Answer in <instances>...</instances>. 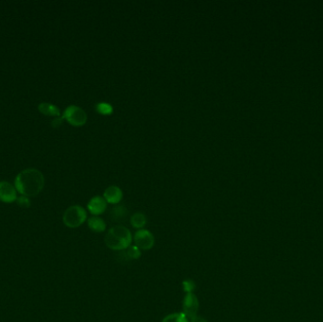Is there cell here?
Wrapping results in <instances>:
<instances>
[{"instance_id": "6da1fadb", "label": "cell", "mask_w": 323, "mask_h": 322, "mask_svg": "<svg viewBox=\"0 0 323 322\" xmlns=\"http://www.w3.org/2000/svg\"><path fill=\"white\" fill-rule=\"evenodd\" d=\"M45 185V177L35 168H27L18 173L14 180V186L21 195L35 197L40 193Z\"/></svg>"}, {"instance_id": "7a4b0ae2", "label": "cell", "mask_w": 323, "mask_h": 322, "mask_svg": "<svg viewBox=\"0 0 323 322\" xmlns=\"http://www.w3.org/2000/svg\"><path fill=\"white\" fill-rule=\"evenodd\" d=\"M133 235L125 226L116 225L108 231L105 236V244L113 250H125L132 245Z\"/></svg>"}, {"instance_id": "3957f363", "label": "cell", "mask_w": 323, "mask_h": 322, "mask_svg": "<svg viewBox=\"0 0 323 322\" xmlns=\"http://www.w3.org/2000/svg\"><path fill=\"white\" fill-rule=\"evenodd\" d=\"M87 219L86 210L80 205H73L66 210L62 221L68 228L75 229L81 226Z\"/></svg>"}, {"instance_id": "277c9868", "label": "cell", "mask_w": 323, "mask_h": 322, "mask_svg": "<svg viewBox=\"0 0 323 322\" xmlns=\"http://www.w3.org/2000/svg\"><path fill=\"white\" fill-rule=\"evenodd\" d=\"M61 117L63 120L68 121L70 125L74 127H81L87 122V114L85 111L76 105L68 106L64 110Z\"/></svg>"}, {"instance_id": "5b68a950", "label": "cell", "mask_w": 323, "mask_h": 322, "mask_svg": "<svg viewBox=\"0 0 323 322\" xmlns=\"http://www.w3.org/2000/svg\"><path fill=\"white\" fill-rule=\"evenodd\" d=\"M135 246L140 250H148L153 248L155 244L154 235L148 230L141 229L135 233L134 236Z\"/></svg>"}, {"instance_id": "8992f818", "label": "cell", "mask_w": 323, "mask_h": 322, "mask_svg": "<svg viewBox=\"0 0 323 322\" xmlns=\"http://www.w3.org/2000/svg\"><path fill=\"white\" fill-rule=\"evenodd\" d=\"M200 309L199 299L194 293H187L182 301V313H184L189 319L198 315Z\"/></svg>"}, {"instance_id": "52a82bcc", "label": "cell", "mask_w": 323, "mask_h": 322, "mask_svg": "<svg viewBox=\"0 0 323 322\" xmlns=\"http://www.w3.org/2000/svg\"><path fill=\"white\" fill-rule=\"evenodd\" d=\"M16 188L9 181H0V201L5 203H12L17 200Z\"/></svg>"}, {"instance_id": "ba28073f", "label": "cell", "mask_w": 323, "mask_h": 322, "mask_svg": "<svg viewBox=\"0 0 323 322\" xmlns=\"http://www.w3.org/2000/svg\"><path fill=\"white\" fill-rule=\"evenodd\" d=\"M107 202L104 200L103 197L95 196L88 202V211L94 216H99L105 213V211L107 210Z\"/></svg>"}, {"instance_id": "9c48e42d", "label": "cell", "mask_w": 323, "mask_h": 322, "mask_svg": "<svg viewBox=\"0 0 323 322\" xmlns=\"http://www.w3.org/2000/svg\"><path fill=\"white\" fill-rule=\"evenodd\" d=\"M104 200L110 204H118L123 199V192L121 189L116 185H112L105 189L103 193Z\"/></svg>"}, {"instance_id": "30bf717a", "label": "cell", "mask_w": 323, "mask_h": 322, "mask_svg": "<svg viewBox=\"0 0 323 322\" xmlns=\"http://www.w3.org/2000/svg\"><path fill=\"white\" fill-rule=\"evenodd\" d=\"M38 110L41 114H45L47 116H54V117H60L61 111L56 105L48 103V102H42L38 105Z\"/></svg>"}, {"instance_id": "8fae6325", "label": "cell", "mask_w": 323, "mask_h": 322, "mask_svg": "<svg viewBox=\"0 0 323 322\" xmlns=\"http://www.w3.org/2000/svg\"><path fill=\"white\" fill-rule=\"evenodd\" d=\"M87 224L89 229L94 233H103L107 227L106 223L101 217L94 215L88 219Z\"/></svg>"}, {"instance_id": "7c38bea8", "label": "cell", "mask_w": 323, "mask_h": 322, "mask_svg": "<svg viewBox=\"0 0 323 322\" xmlns=\"http://www.w3.org/2000/svg\"><path fill=\"white\" fill-rule=\"evenodd\" d=\"M128 209L124 205H116L111 210V217L114 221L120 222L125 220L128 216Z\"/></svg>"}, {"instance_id": "4fadbf2b", "label": "cell", "mask_w": 323, "mask_h": 322, "mask_svg": "<svg viewBox=\"0 0 323 322\" xmlns=\"http://www.w3.org/2000/svg\"><path fill=\"white\" fill-rule=\"evenodd\" d=\"M147 224V216L145 214L137 212L131 217V225L135 229L141 230L144 228Z\"/></svg>"}, {"instance_id": "5bb4252c", "label": "cell", "mask_w": 323, "mask_h": 322, "mask_svg": "<svg viewBox=\"0 0 323 322\" xmlns=\"http://www.w3.org/2000/svg\"><path fill=\"white\" fill-rule=\"evenodd\" d=\"M162 322H189V318L184 313H173L163 318Z\"/></svg>"}, {"instance_id": "9a60e30c", "label": "cell", "mask_w": 323, "mask_h": 322, "mask_svg": "<svg viewBox=\"0 0 323 322\" xmlns=\"http://www.w3.org/2000/svg\"><path fill=\"white\" fill-rule=\"evenodd\" d=\"M95 111L101 115H111L114 113V108L107 102H100L95 105Z\"/></svg>"}, {"instance_id": "2e32d148", "label": "cell", "mask_w": 323, "mask_h": 322, "mask_svg": "<svg viewBox=\"0 0 323 322\" xmlns=\"http://www.w3.org/2000/svg\"><path fill=\"white\" fill-rule=\"evenodd\" d=\"M126 251L124 252L125 256L127 259H132V260H137L140 258L141 256V250L137 248L136 246H130L127 249H125Z\"/></svg>"}, {"instance_id": "e0dca14e", "label": "cell", "mask_w": 323, "mask_h": 322, "mask_svg": "<svg viewBox=\"0 0 323 322\" xmlns=\"http://www.w3.org/2000/svg\"><path fill=\"white\" fill-rule=\"evenodd\" d=\"M182 289L184 292L187 293H193V291L196 289V283L193 280L191 279H186L184 280L182 283Z\"/></svg>"}, {"instance_id": "ac0fdd59", "label": "cell", "mask_w": 323, "mask_h": 322, "mask_svg": "<svg viewBox=\"0 0 323 322\" xmlns=\"http://www.w3.org/2000/svg\"><path fill=\"white\" fill-rule=\"evenodd\" d=\"M16 202H17V204L19 206L24 207V208H27V207L30 206V201L28 200L27 197H25V196H21L19 198H17Z\"/></svg>"}, {"instance_id": "d6986e66", "label": "cell", "mask_w": 323, "mask_h": 322, "mask_svg": "<svg viewBox=\"0 0 323 322\" xmlns=\"http://www.w3.org/2000/svg\"><path fill=\"white\" fill-rule=\"evenodd\" d=\"M62 122H63V118L61 117V116H60V117H55L53 121L51 122V125H52V127H55V128H58V127H61Z\"/></svg>"}, {"instance_id": "ffe728a7", "label": "cell", "mask_w": 323, "mask_h": 322, "mask_svg": "<svg viewBox=\"0 0 323 322\" xmlns=\"http://www.w3.org/2000/svg\"><path fill=\"white\" fill-rule=\"evenodd\" d=\"M190 322H207V320L205 318H203L202 316H199V315H196L193 318L190 319Z\"/></svg>"}]
</instances>
